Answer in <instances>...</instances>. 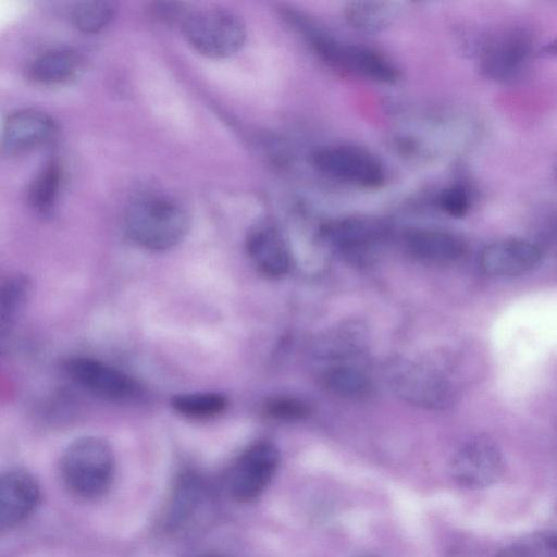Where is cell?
<instances>
[{"label": "cell", "mask_w": 557, "mask_h": 557, "mask_svg": "<svg viewBox=\"0 0 557 557\" xmlns=\"http://www.w3.org/2000/svg\"><path fill=\"white\" fill-rule=\"evenodd\" d=\"M264 413L275 420L294 421L309 416V406L294 397H275L264 404Z\"/></svg>", "instance_id": "d4e9b609"}, {"label": "cell", "mask_w": 557, "mask_h": 557, "mask_svg": "<svg viewBox=\"0 0 557 557\" xmlns=\"http://www.w3.org/2000/svg\"><path fill=\"white\" fill-rule=\"evenodd\" d=\"M32 293V281L24 274L8 276L0 293V333L2 341L12 332Z\"/></svg>", "instance_id": "d6986e66"}, {"label": "cell", "mask_w": 557, "mask_h": 557, "mask_svg": "<svg viewBox=\"0 0 557 557\" xmlns=\"http://www.w3.org/2000/svg\"><path fill=\"white\" fill-rule=\"evenodd\" d=\"M504 470L498 447L487 438H475L455 456L453 473L456 480L470 488H482L495 483Z\"/></svg>", "instance_id": "7c38bea8"}, {"label": "cell", "mask_w": 557, "mask_h": 557, "mask_svg": "<svg viewBox=\"0 0 557 557\" xmlns=\"http://www.w3.org/2000/svg\"><path fill=\"white\" fill-rule=\"evenodd\" d=\"M124 228L137 246L150 251H165L178 245L189 230L186 208L161 191H145L128 201Z\"/></svg>", "instance_id": "6da1fadb"}, {"label": "cell", "mask_w": 557, "mask_h": 557, "mask_svg": "<svg viewBox=\"0 0 557 557\" xmlns=\"http://www.w3.org/2000/svg\"><path fill=\"white\" fill-rule=\"evenodd\" d=\"M58 125L46 112L37 109L18 110L3 126L1 148L7 157L27 153L55 137Z\"/></svg>", "instance_id": "8fae6325"}, {"label": "cell", "mask_w": 557, "mask_h": 557, "mask_svg": "<svg viewBox=\"0 0 557 557\" xmlns=\"http://www.w3.org/2000/svg\"><path fill=\"white\" fill-rule=\"evenodd\" d=\"M280 461L276 447L259 442L244 450L226 473V488L239 503L256 499L271 482Z\"/></svg>", "instance_id": "ba28073f"}, {"label": "cell", "mask_w": 557, "mask_h": 557, "mask_svg": "<svg viewBox=\"0 0 557 557\" xmlns=\"http://www.w3.org/2000/svg\"><path fill=\"white\" fill-rule=\"evenodd\" d=\"M403 3L395 1H351L344 8L346 22L356 30L376 34L392 26L401 14Z\"/></svg>", "instance_id": "e0dca14e"}, {"label": "cell", "mask_w": 557, "mask_h": 557, "mask_svg": "<svg viewBox=\"0 0 557 557\" xmlns=\"http://www.w3.org/2000/svg\"><path fill=\"white\" fill-rule=\"evenodd\" d=\"M111 1H85L76 3L70 13L73 25L84 33H98L106 28L115 15Z\"/></svg>", "instance_id": "603a6c76"}, {"label": "cell", "mask_w": 557, "mask_h": 557, "mask_svg": "<svg viewBox=\"0 0 557 557\" xmlns=\"http://www.w3.org/2000/svg\"><path fill=\"white\" fill-rule=\"evenodd\" d=\"M170 405L174 412L186 419L209 420L222 414L228 406V400L219 392L197 391L174 395Z\"/></svg>", "instance_id": "ffe728a7"}, {"label": "cell", "mask_w": 557, "mask_h": 557, "mask_svg": "<svg viewBox=\"0 0 557 557\" xmlns=\"http://www.w3.org/2000/svg\"><path fill=\"white\" fill-rule=\"evenodd\" d=\"M436 202L443 212L454 218L463 216L470 208L468 190L461 185H453L442 189Z\"/></svg>", "instance_id": "484cf974"}, {"label": "cell", "mask_w": 557, "mask_h": 557, "mask_svg": "<svg viewBox=\"0 0 557 557\" xmlns=\"http://www.w3.org/2000/svg\"><path fill=\"white\" fill-rule=\"evenodd\" d=\"M62 183V170L55 161L47 163L36 175L28 190L32 208L41 214L54 208Z\"/></svg>", "instance_id": "44dd1931"}, {"label": "cell", "mask_w": 557, "mask_h": 557, "mask_svg": "<svg viewBox=\"0 0 557 557\" xmlns=\"http://www.w3.org/2000/svg\"><path fill=\"white\" fill-rule=\"evenodd\" d=\"M387 377L394 393L411 405L436 409L451 401L453 389L447 380L422 364L396 361L388 368Z\"/></svg>", "instance_id": "9c48e42d"}, {"label": "cell", "mask_w": 557, "mask_h": 557, "mask_svg": "<svg viewBox=\"0 0 557 557\" xmlns=\"http://www.w3.org/2000/svg\"><path fill=\"white\" fill-rule=\"evenodd\" d=\"M211 557H218V556H211Z\"/></svg>", "instance_id": "83f0119b"}, {"label": "cell", "mask_w": 557, "mask_h": 557, "mask_svg": "<svg viewBox=\"0 0 557 557\" xmlns=\"http://www.w3.org/2000/svg\"><path fill=\"white\" fill-rule=\"evenodd\" d=\"M39 500L35 479L22 469L4 472L0 481V524L10 529L25 520Z\"/></svg>", "instance_id": "9a60e30c"}, {"label": "cell", "mask_w": 557, "mask_h": 557, "mask_svg": "<svg viewBox=\"0 0 557 557\" xmlns=\"http://www.w3.org/2000/svg\"><path fill=\"white\" fill-rule=\"evenodd\" d=\"M546 54L557 55V39L544 48Z\"/></svg>", "instance_id": "4316f807"}, {"label": "cell", "mask_w": 557, "mask_h": 557, "mask_svg": "<svg viewBox=\"0 0 557 557\" xmlns=\"http://www.w3.org/2000/svg\"><path fill=\"white\" fill-rule=\"evenodd\" d=\"M531 51L532 39L524 29L506 28L486 40L480 54V67L490 78L509 81L524 69Z\"/></svg>", "instance_id": "30bf717a"}, {"label": "cell", "mask_w": 557, "mask_h": 557, "mask_svg": "<svg viewBox=\"0 0 557 557\" xmlns=\"http://www.w3.org/2000/svg\"><path fill=\"white\" fill-rule=\"evenodd\" d=\"M387 225L375 218L350 216L323 226V235L350 264L369 265L381 255L387 238Z\"/></svg>", "instance_id": "8992f818"}, {"label": "cell", "mask_w": 557, "mask_h": 557, "mask_svg": "<svg viewBox=\"0 0 557 557\" xmlns=\"http://www.w3.org/2000/svg\"><path fill=\"white\" fill-rule=\"evenodd\" d=\"M542 253L540 248L524 239H504L490 244L480 255L482 270L492 276L510 277L535 268Z\"/></svg>", "instance_id": "4fadbf2b"}, {"label": "cell", "mask_w": 557, "mask_h": 557, "mask_svg": "<svg viewBox=\"0 0 557 557\" xmlns=\"http://www.w3.org/2000/svg\"><path fill=\"white\" fill-rule=\"evenodd\" d=\"M495 557H557V533H533L504 547Z\"/></svg>", "instance_id": "cb8c5ba5"}, {"label": "cell", "mask_w": 557, "mask_h": 557, "mask_svg": "<svg viewBox=\"0 0 557 557\" xmlns=\"http://www.w3.org/2000/svg\"><path fill=\"white\" fill-rule=\"evenodd\" d=\"M300 26L313 51L331 67L376 83L393 84L399 79L398 67L381 52L344 42L310 26Z\"/></svg>", "instance_id": "3957f363"}, {"label": "cell", "mask_w": 557, "mask_h": 557, "mask_svg": "<svg viewBox=\"0 0 557 557\" xmlns=\"http://www.w3.org/2000/svg\"><path fill=\"white\" fill-rule=\"evenodd\" d=\"M315 169L325 176L360 188H377L385 182L381 161L370 151L352 145H331L312 156Z\"/></svg>", "instance_id": "52a82bcc"}, {"label": "cell", "mask_w": 557, "mask_h": 557, "mask_svg": "<svg viewBox=\"0 0 557 557\" xmlns=\"http://www.w3.org/2000/svg\"><path fill=\"white\" fill-rule=\"evenodd\" d=\"M322 383L331 393L346 398H360L370 391L368 376L359 369L345 364L329 368L322 375Z\"/></svg>", "instance_id": "7402d4cb"}, {"label": "cell", "mask_w": 557, "mask_h": 557, "mask_svg": "<svg viewBox=\"0 0 557 557\" xmlns=\"http://www.w3.org/2000/svg\"><path fill=\"white\" fill-rule=\"evenodd\" d=\"M115 461L107 441L87 435L76 438L61 458V474L65 485L76 496L91 499L109 488Z\"/></svg>", "instance_id": "7a4b0ae2"}, {"label": "cell", "mask_w": 557, "mask_h": 557, "mask_svg": "<svg viewBox=\"0 0 557 557\" xmlns=\"http://www.w3.org/2000/svg\"><path fill=\"white\" fill-rule=\"evenodd\" d=\"M407 251L429 263H450L466 252L465 242L455 234L433 228H413L404 236Z\"/></svg>", "instance_id": "2e32d148"}, {"label": "cell", "mask_w": 557, "mask_h": 557, "mask_svg": "<svg viewBox=\"0 0 557 557\" xmlns=\"http://www.w3.org/2000/svg\"><path fill=\"white\" fill-rule=\"evenodd\" d=\"M246 251L256 269L277 278L290 268V252L281 232L270 223L253 226L246 238Z\"/></svg>", "instance_id": "5bb4252c"}, {"label": "cell", "mask_w": 557, "mask_h": 557, "mask_svg": "<svg viewBox=\"0 0 557 557\" xmlns=\"http://www.w3.org/2000/svg\"><path fill=\"white\" fill-rule=\"evenodd\" d=\"M81 54L70 49H52L39 54L29 65V76L44 85H57L74 78L83 69Z\"/></svg>", "instance_id": "ac0fdd59"}, {"label": "cell", "mask_w": 557, "mask_h": 557, "mask_svg": "<svg viewBox=\"0 0 557 557\" xmlns=\"http://www.w3.org/2000/svg\"><path fill=\"white\" fill-rule=\"evenodd\" d=\"M181 26L191 47L209 58L231 57L242 49L246 40L243 20L223 8L189 11Z\"/></svg>", "instance_id": "277c9868"}, {"label": "cell", "mask_w": 557, "mask_h": 557, "mask_svg": "<svg viewBox=\"0 0 557 557\" xmlns=\"http://www.w3.org/2000/svg\"><path fill=\"white\" fill-rule=\"evenodd\" d=\"M63 371L75 385L102 400L131 403L144 393L128 373L92 357L71 356L64 360Z\"/></svg>", "instance_id": "5b68a950"}]
</instances>
